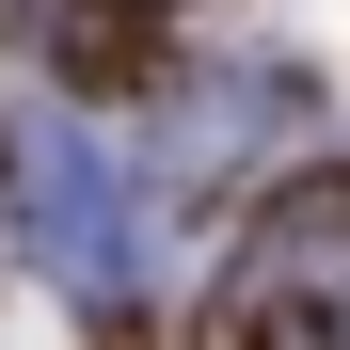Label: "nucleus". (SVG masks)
Wrapping results in <instances>:
<instances>
[{"label":"nucleus","instance_id":"1","mask_svg":"<svg viewBox=\"0 0 350 350\" xmlns=\"http://www.w3.org/2000/svg\"><path fill=\"white\" fill-rule=\"evenodd\" d=\"M16 239L80 303H144L159 286V207H144L128 144L80 128V111H16Z\"/></svg>","mask_w":350,"mask_h":350}]
</instances>
